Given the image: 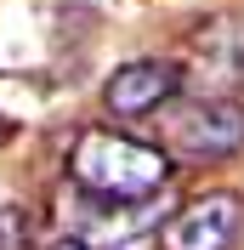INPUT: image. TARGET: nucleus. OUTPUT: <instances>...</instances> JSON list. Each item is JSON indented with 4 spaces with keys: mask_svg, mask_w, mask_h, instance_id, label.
Here are the masks:
<instances>
[{
    "mask_svg": "<svg viewBox=\"0 0 244 250\" xmlns=\"http://www.w3.org/2000/svg\"><path fill=\"white\" fill-rule=\"evenodd\" d=\"M68 176L91 199L108 205H142L170 182V154L153 142L120 137V131H80L68 148Z\"/></svg>",
    "mask_w": 244,
    "mask_h": 250,
    "instance_id": "nucleus-1",
    "label": "nucleus"
},
{
    "mask_svg": "<svg viewBox=\"0 0 244 250\" xmlns=\"http://www.w3.org/2000/svg\"><path fill=\"white\" fill-rule=\"evenodd\" d=\"M244 233V199L239 193H199L165 222V250H233Z\"/></svg>",
    "mask_w": 244,
    "mask_h": 250,
    "instance_id": "nucleus-2",
    "label": "nucleus"
},
{
    "mask_svg": "<svg viewBox=\"0 0 244 250\" xmlns=\"http://www.w3.org/2000/svg\"><path fill=\"white\" fill-rule=\"evenodd\" d=\"M170 137L187 159H227L244 148V103L239 97H204L187 103L170 125Z\"/></svg>",
    "mask_w": 244,
    "mask_h": 250,
    "instance_id": "nucleus-3",
    "label": "nucleus"
},
{
    "mask_svg": "<svg viewBox=\"0 0 244 250\" xmlns=\"http://www.w3.org/2000/svg\"><path fill=\"white\" fill-rule=\"evenodd\" d=\"M182 91V68L165 57H142V62H125V68H114L108 74V114H120V120H142V114L165 108L170 97Z\"/></svg>",
    "mask_w": 244,
    "mask_h": 250,
    "instance_id": "nucleus-4",
    "label": "nucleus"
},
{
    "mask_svg": "<svg viewBox=\"0 0 244 250\" xmlns=\"http://www.w3.org/2000/svg\"><path fill=\"white\" fill-rule=\"evenodd\" d=\"M193 85L210 97H227L244 85V34L233 17H216L193 40Z\"/></svg>",
    "mask_w": 244,
    "mask_h": 250,
    "instance_id": "nucleus-5",
    "label": "nucleus"
},
{
    "mask_svg": "<svg viewBox=\"0 0 244 250\" xmlns=\"http://www.w3.org/2000/svg\"><path fill=\"white\" fill-rule=\"evenodd\" d=\"M0 250H29V210L0 205Z\"/></svg>",
    "mask_w": 244,
    "mask_h": 250,
    "instance_id": "nucleus-6",
    "label": "nucleus"
},
{
    "mask_svg": "<svg viewBox=\"0 0 244 250\" xmlns=\"http://www.w3.org/2000/svg\"><path fill=\"white\" fill-rule=\"evenodd\" d=\"M51 250H91L80 233H62V239H51Z\"/></svg>",
    "mask_w": 244,
    "mask_h": 250,
    "instance_id": "nucleus-7",
    "label": "nucleus"
},
{
    "mask_svg": "<svg viewBox=\"0 0 244 250\" xmlns=\"http://www.w3.org/2000/svg\"><path fill=\"white\" fill-rule=\"evenodd\" d=\"M125 250H153V245H148V239H137V245H125Z\"/></svg>",
    "mask_w": 244,
    "mask_h": 250,
    "instance_id": "nucleus-8",
    "label": "nucleus"
}]
</instances>
